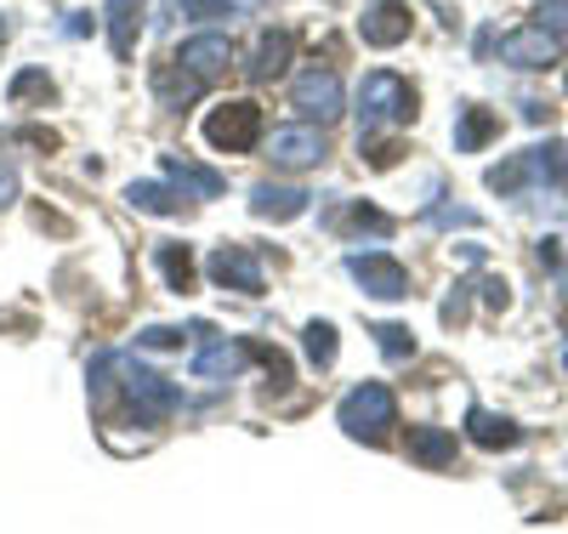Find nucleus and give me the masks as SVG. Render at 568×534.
Returning <instances> with one entry per match:
<instances>
[{
    "label": "nucleus",
    "instance_id": "nucleus-1",
    "mask_svg": "<svg viewBox=\"0 0 568 534\" xmlns=\"http://www.w3.org/2000/svg\"><path fill=\"white\" fill-rule=\"evenodd\" d=\"M409 120H415V85L393 69H369L358 80V131L409 125Z\"/></svg>",
    "mask_w": 568,
    "mask_h": 534
},
{
    "label": "nucleus",
    "instance_id": "nucleus-2",
    "mask_svg": "<svg viewBox=\"0 0 568 534\" xmlns=\"http://www.w3.org/2000/svg\"><path fill=\"white\" fill-rule=\"evenodd\" d=\"M336 421H342L347 439H358V444H387V432L398 426V399L387 393L382 381H364V386H353V393L342 399Z\"/></svg>",
    "mask_w": 568,
    "mask_h": 534
},
{
    "label": "nucleus",
    "instance_id": "nucleus-3",
    "mask_svg": "<svg viewBox=\"0 0 568 534\" xmlns=\"http://www.w3.org/2000/svg\"><path fill=\"white\" fill-rule=\"evenodd\" d=\"M114 375H120V393L131 399V410L142 415V421H165L176 404H182V393L154 370V364H142V359H131V353H114Z\"/></svg>",
    "mask_w": 568,
    "mask_h": 534
},
{
    "label": "nucleus",
    "instance_id": "nucleus-4",
    "mask_svg": "<svg viewBox=\"0 0 568 534\" xmlns=\"http://www.w3.org/2000/svg\"><path fill=\"white\" fill-rule=\"evenodd\" d=\"M205 142L222 154H251L262 142V103L256 97H227L205 114Z\"/></svg>",
    "mask_w": 568,
    "mask_h": 534
},
{
    "label": "nucleus",
    "instance_id": "nucleus-5",
    "mask_svg": "<svg viewBox=\"0 0 568 534\" xmlns=\"http://www.w3.org/2000/svg\"><path fill=\"white\" fill-rule=\"evenodd\" d=\"M347 273H353V284L364 290V296H375V302H404L409 296V273L387 251H353L347 256Z\"/></svg>",
    "mask_w": 568,
    "mask_h": 534
},
{
    "label": "nucleus",
    "instance_id": "nucleus-6",
    "mask_svg": "<svg viewBox=\"0 0 568 534\" xmlns=\"http://www.w3.org/2000/svg\"><path fill=\"white\" fill-rule=\"evenodd\" d=\"M324 154H329V142L318 125H278L267 137V160L278 171H313V165H324Z\"/></svg>",
    "mask_w": 568,
    "mask_h": 534
},
{
    "label": "nucleus",
    "instance_id": "nucleus-7",
    "mask_svg": "<svg viewBox=\"0 0 568 534\" xmlns=\"http://www.w3.org/2000/svg\"><path fill=\"white\" fill-rule=\"evenodd\" d=\"M194 335H200V353H194V375L200 381H233V375H245L251 342H227V335H216L211 324H194Z\"/></svg>",
    "mask_w": 568,
    "mask_h": 534
},
{
    "label": "nucleus",
    "instance_id": "nucleus-8",
    "mask_svg": "<svg viewBox=\"0 0 568 534\" xmlns=\"http://www.w3.org/2000/svg\"><path fill=\"white\" fill-rule=\"evenodd\" d=\"M557 58H562V40H557L546 23H529V29L500 34V63H511V69H551Z\"/></svg>",
    "mask_w": 568,
    "mask_h": 534
},
{
    "label": "nucleus",
    "instance_id": "nucleus-9",
    "mask_svg": "<svg viewBox=\"0 0 568 534\" xmlns=\"http://www.w3.org/2000/svg\"><path fill=\"white\" fill-rule=\"evenodd\" d=\"M205 273H211L222 290H240V296H262V284H267L251 245H216L211 262H205Z\"/></svg>",
    "mask_w": 568,
    "mask_h": 534
},
{
    "label": "nucleus",
    "instance_id": "nucleus-10",
    "mask_svg": "<svg viewBox=\"0 0 568 534\" xmlns=\"http://www.w3.org/2000/svg\"><path fill=\"white\" fill-rule=\"evenodd\" d=\"M296 109L307 114V120H336L342 109H347V91H342V80H336V69H307V74H296Z\"/></svg>",
    "mask_w": 568,
    "mask_h": 534
},
{
    "label": "nucleus",
    "instance_id": "nucleus-11",
    "mask_svg": "<svg viewBox=\"0 0 568 534\" xmlns=\"http://www.w3.org/2000/svg\"><path fill=\"white\" fill-rule=\"evenodd\" d=\"M409 7L404 0H375V7L364 12V23H358V34H364V46H375V52H393V46H404L409 40Z\"/></svg>",
    "mask_w": 568,
    "mask_h": 534
},
{
    "label": "nucleus",
    "instance_id": "nucleus-12",
    "mask_svg": "<svg viewBox=\"0 0 568 534\" xmlns=\"http://www.w3.org/2000/svg\"><path fill=\"white\" fill-rule=\"evenodd\" d=\"M291 58H296V34H291V29H262L256 46H251L245 74H251L256 85H267V80H278L284 69H291Z\"/></svg>",
    "mask_w": 568,
    "mask_h": 534
},
{
    "label": "nucleus",
    "instance_id": "nucleus-13",
    "mask_svg": "<svg viewBox=\"0 0 568 534\" xmlns=\"http://www.w3.org/2000/svg\"><path fill=\"white\" fill-rule=\"evenodd\" d=\"M307 200H313L307 188H291V182H256V188H251V216H262V222H296V216L307 211Z\"/></svg>",
    "mask_w": 568,
    "mask_h": 534
},
{
    "label": "nucleus",
    "instance_id": "nucleus-14",
    "mask_svg": "<svg viewBox=\"0 0 568 534\" xmlns=\"http://www.w3.org/2000/svg\"><path fill=\"white\" fill-rule=\"evenodd\" d=\"M176 63H182L187 74H200V80H216V74L233 63V40H227V34H194V40H182Z\"/></svg>",
    "mask_w": 568,
    "mask_h": 534
},
{
    "label": "nucleus",
    "instance_id": "nucleus-15",
    "mask_svg": "<svg viewBox=\"0 0 568 534\" xmlns=\"http://www.w3.org/2000/svg\"><path fill=\"white\" fill-rule=\"evenodd\" d=\"M466 439L478 444V450H511L524 432H517L511 415H495V410H484V404H471V410H466Z\"/></svg>",
    "mask_w": 568,
    "mask_h": 534
},
{
    "label": "nucleus",
    "instance_id": "nucleus-16",
    "mask_svg": "<svg viewBox=\"0 0 568 534\" xmlns=\"http://www.w3.org/2000/svg\"><path fill=\"white\" fill-rule=\"evenodd\" d=\"M142 0H109V12H103V23H109V52L125 63L131 52H136V34H142Z\"/></svg>",
    "mask_w": 568,
    "mask_h": 534
},
{
    "label": "nucleus",
    "instance_id": "nucleus-17",
    "mask_svg": "<svg viewBox=\"0 0 568 534\" xmlns=\"http://www.w3.org/2000/svg\"><path fill=\"white\" fill-rule=\"evenodd\" d=\"M165 177H171L182 193H194V200H222V193H227V177H222V171L194 165V160H182V154H165Z\"/></svg>",
    "mask_w": 568,
    "mask_h": 534
},
{
    "label": "nucleus",
    "instance_id": "nucleus-18",
    "mask_svg": "<svg viewBox=\"0 0 568 534\" xmlns=\"http://www.w3.org/2000/svg\"><path fill=\"white\" fill-rule=\"evenodd\" d=\"M495 137H500V120L489 109L460 103V114H455V154H478V149H489Z\"/></svg>",
    "mask_w": 568,
    "mask_h": 534
},
{
    "label": "nucleus",
    "instance_id": "nucleus-19",
    "mask_svg": "<svg viewBox=\"0 0 568 534\" xmlns=\"http://www.w3.org/2000/svg\"><path fill=\"white\" fill-rule=\"evenodd\" d=\"M200 91H205V80H200V74H187L176 58L154 69V97H160V109H187Z\"/></svg>",
    "mask_w": 568,
    "mask_h": 534
},
{
    "label": "nucleus",
    "instance_id": "nucleus-20",
    "mask_svg": "<svg viewBox=\"0 0 568 534\" xmlns=\"http://www.w3.org/2000/svg\"><path fill=\"white\" fill-rule=\"evenodd\" d=\"M409 461L420 466H449L455 461V432L449 426H409Z\"/></svg>",
    "mask_w": 568,
    "mask_h": 534
},
{
    "label": "nucleus",
    "instance_id": "nucleus-21",
    "mask_svg": "<svg viewBox=\"0 0 568 534\" xmlns=\"http://www.w3.org/2000/svg\"><path fill=\"white\" fill-rule=\"evenodd\" d=\"M529 177L551 182L557 193H568V149L562 142H540V149H529Z\"/></svg>",
    "mask_w": 568,
    "mask_h": 534
},
{
    "label": "nucleus",
    "instance_id": "nucleus-22",
    "mask_svg": "<svg viewBox=\"0 0 568 534\" xmlns=\"http://www.w3.org/2000/svg\"><path fill=\"white\" fill-rule=\"evenodd\" d=\"M125 200H131V211H149V216H176L182 211L176 188H165V182H131Z\"/></svg>",
    "mask_w": 568,
    "mask_h": 534
},
{
    "label": "nucleus",
    "instance_id": "nucleus-23",
    "mask_svg": "<svg viewBox=\"0 0 568 534\" xmlns=\"http://www.w3.org/2000/svg\"><path fill=\"white\" fill-rule=\"evenodd\" d=\"M154 262H160V273H165V284L176 290V296L194 290V251H187V245H160Z\"/></svg>",
    "mask_w": 568,
    "mask_h": 534
},
{
    "label": "nucleus",
    "instance_id": "nucleus-24",
    "mask_svg": "<svg viewBox=\"0 0 568 534\" xmlns=\"http://www.w3.org/2000/svg\"><path fill=\"white\" fill-rule=\"evenodd\" d=\"M302 347H307V364H313V370H329V364H336V353H342L336 324H329V319H313V324L302 330Z\"/></svg>",
    "mask_w": 568,
    "mask_h": 534
},
{
    "label": "nucleus",
    "instance_id": "nucleus-25",
    "mask_svg": "<svg viewBox=\"0 0 568 534\" xmlns=\"http://www.w3.org/2000/svg\"><path fill=\"white\" fill-rule=\"evenodd\" d=\"M7 97H12V103H29V97L52 103L58 85H52V74H45V69H18V74H12V85H7Z\"/></svg>",
    "mask_w": 568,
    "mask_h": 534
},
{
    "label": "nucleus",
    "instance_id": "nucleus-26",
    "mask_svg": "<svg viewBox=\"0 0 568 534\" xmlns=\"http://www.w3.org/2000/svg\"><path fill=\"white\" fill-rule=\"evenodd\" d=\"M358 154L375 165V171H393L404 160V142L398 137H375V131H358Z\"/></svg>",
    "mask_w": 568,
    "mask_h": 534
},
{
    "label": "nucleus",
    "instance_id": "nucleus-27",
    "mask_svg": "<svg viewBox=\"0 0 568 534\" xmlns=\"http://www.w3.org/2000/svg\"><path fill=\"white\" fill-rule=\"evenodd\" d=\"M375 347L393 364H404V359H415V335H409V324H375Z\"/></svg>",
    "mask_w": 568,
    "mask_h": 534
},
{
    "label": "nucleus",
    "instance_id": "nucleus-28",
    "mask_svg": "<svg viewBox=\"0 0 568 534\" xmlns=\"http://www.w3.org/2000/svg\"><path fill=\"white\" fill-rule=\"evenodd\" d=\"M484 182H489L495 193H517V188L529 182V154H511V160H506V165H495Z\"/></svg>",
    "mask_w": 568,
    "mask_h": 534
},
{
    "label": "nucleus",
    "instance_id": "nucleus-29",
    "mask_svg": "<svg viewBox=\"0 0 568 534\" xmlns=\"http://www.w3.org/2000/svg\"><path fill=\"white\" fill-rule=\"evenodd\" d=\"M347 228H358V233H393V216L375 211V205H353L347 211Z\"/></svg>",
    "mask_w": 568,
    "mask_h": 534
},
{
    "label": "nucleus",
    "instance_id": "nucleus-30",
    "mask_svg": "<svg viewBox=\"0 0 568 534\" xmlns=\"http://www.w3.org/2000/svg\"><path fill=\"white\" fill-rule=\"evenodd\" d=\"M176 12L200 18V23H216V18H233V0H176Z\"/></svg>",
    "mask_w": 568,
    "mask_h": 534
},
{
    "label": "nucleus",
    "instance_id": "nucleus-31",
    "mask_svg": "<svg viewBox=\"0 0 568 534\" xmlns=\"http://www.w3.org/2000/svg\"><path fill=\"white\" fill-rule=\"evenodd\" d=\"M426 222H444V228H478V211H466V205H433V211H426Z\"/></svg>",
    "mask_w": 568,
    "mask_h": 534
},
{
    "label": "nucleus",
    "instance_id": "nucleus-32",
    "mask_svg": "<svg viewBox=\"0 0 568 534\" xmlns=\"http://www.w3.org/2000/svg\"><path fill=\"white\" fill-rule=\"evenodd\" d=\"M136 342H142V347H182V330H171V324H149V330L136 335Z\"/></svg>",
    "mask_w": 568,
    "mask_h": 534
},
{
    "label": "nucleus",
    "instance_id": "nucleus-33",
    "mask_svg": "<svg viewBox=\"0 0 568 534\" xmlns=\"http://www.w3.org/2000/svg\"><path fill=\"white\" fill-rule=\"evenodd\" d=\"M478 290H484V302H489V308H511V284H506V279H484Z\"/></svg>",
    "mask_w": 568,
    "mask_h": 534
},
{
    "label": "nucleus",
    "instance_id": "nucleus-34",
    "mask_svg": "<svg viewBox=\"0 0 568 534\" xmlns=\"http://www.w3.org/2000/svg\"><path fill=\"white\" fill-rule=\"evenodd\" d=\"M540 23L546 29H568V0H540Z\"/></svg>",
    "mask_w": 568,
    "mask_h": 534
},
{
    "label": "nucleus",
    "instance_id": "nucleus-35",
    "mask_svg": "<svg viewBox=\"0 0 568 534\" xmlns=\"http://www.w3.org/2000/svg\"><path fill=\"white\" fill-rule=\"evenodd\" d=\"M12 200H18V171H12V165H0V211H7Z\"/></svg>",
    "mask_w": 568,
    "mask_h": 534
},
{
    "label": "nucleus",
    "instance_id": "nucleus-36",
    "mask_svg": "<svg viewBox=\"0 0 568 534\" xmlns=\"http://www.w3.org/2000/svg\"><path fill=\"white\" fill-rule=\"evenodd\" d=\"M63 29L80 40V34H91V18H85V12H69V23H63Z\"/></svg>",
    "mask_w": 568,
    "mask_h": 534
},
{
    "label": "nucleus",
    "instance_id": "nucleus-37",
    "mask_svg": "<svg viewBox=\"0 0 568 534\" xmlns=\"http://www.w3.org/2000/svg\"><path fill=\"white\" fill-rule=\"evenodd\" d=\"M524 120H535V125H540V120H551V109H546V103H535V97H529V103H524Z\"/></svg>",
    "mask_w": 568,
    "mask_h": 534
},
{
    "label": "nucleus",
    "instance_id": "nucleus-38",
    "mask_svg": "<svg viewBox=\"0 0 568 534\" xmlns=\"http://www.w3.org/2000/svg\"><path fill=\"white\" fill-rule=\"evenodd\" d=\"M7 34H12V23H7V18H0V40H7Z\"/></svg>",
    "mask_w": 568,
    "mask_h": 534
},
{
    "label": "nucleus",
    "instance_id": "nucleus-39",
    "mask_svg": "<svg viewBox=\"0 0 568 534\" xmlns=\"http://www.w3.org/2000/svg\"><path fill=\"white\" fill-rule=\"evenodd\" d=\"M562 364H568V353H562Z\"/></svg>",
    "mask_w": 568,
    "mask_h": 534
}]
</instances>
